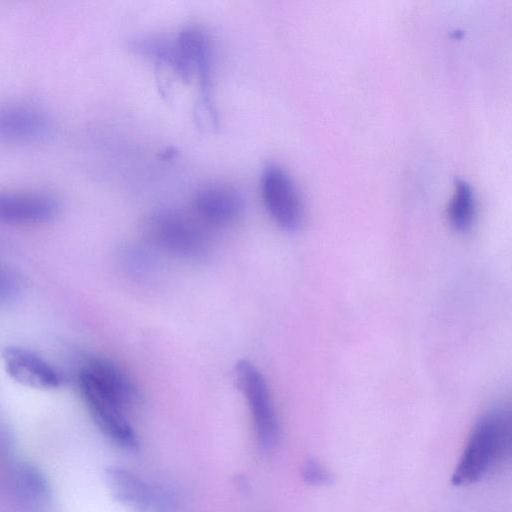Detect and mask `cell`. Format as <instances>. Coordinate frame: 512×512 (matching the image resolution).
<instances>
[{
  "mask_svg": "<svg viewBox=\"0 0 512 512\" xmlns=\"http://www.w3.org/2000/svg\"><path fill=\"white\" fill-rule=\"evenodd\" d=\"M511 453V417L507 409L495 407L474 423L451 476L456 487L478 483L499 470Z\"/></svg>",
  "mask_w": 512,
  "mask_h": 512,
  "instance_id": "6da1fadb",
  "label": "cell"
},
{
  "mask_svg": "<svg viewBox=\"0 0 512 512\" xmlns=\"http://www.w3.org/2000/svg\"><path fill=\"white\" fill-rule=\"evenodd\" d=\"M149 238L171 256L198 260L209 249L208 239L200 222L171 209L153 214L147 222Z\"/></svg>",
  "mask_w": 512,
  "mask_h": 512,
  "instance_id": "7a4b0ae2",
  "label": "cell"
},
{
  "mask_svg": "<svg viewBox=\"0 0 512 512\" xmlns=\"http://www.w3.org/2000/svg\"><path fill=\"white\" fill-rule=\"evenodd\" d=\"M235 372L238 386L248 403L259 447L269 451L278 440L279 424L266 379L244 359L236 364Z\"/></svg>",
  "mask_w": 512,
  "mask_h": 512,
  "instance_id": "3957f363",
  "label": "cell"
},
{
  "mask_svg": "<svg viewBox=\"0 0 512 512\" xmlns=\"http://www.w3.org/2000/svg\"><path fill=\"white\" fill-rule=\"evenodd\" d=\"M180 57L190 78L197 77L200 98L211 124H216L217 116L212 100L213 49L208 32L200 26L189 25L180 30L175 38Z\"/></svg>",
  "mask_w": 512,
  "mask_h": 512,
  "instance_id": "277c9868",
  "label": "cell"
},
{
  "mask_svg": "<svg viewBox=\"0 0 512 512\" xmlns=\"http://www.w3.org/2000/svg\"><path fill=\"white\" fill-rule=\"evenodd\" d=\"M260 190L267 212L280 227L293 231L301 225L302 201L285 169L276 164L267 165L261 175Z\"/></svg>",
  "mask_w": 512,
  "mask_h": 512,
  "instance_id": "5b68a950",
  "label": "cell"
},
{
  "mask_svg": "<svg viewBox=\"0 0 512 512\" xmlns=\"http://www.w3.org/2000/svg\"><path fill=\"white\" fill-rule=\"evenodd\" d=\"M81 395L99 428L124 449L138 448V438L124 413L125 408L113 397L78 377Z\"/></svg>",
  "mask_w": 512,
  "mask_h": 512,
  "instance_id": "8992f818",
  "label": "cell"
},
{
  "mask_svg": "<svg viewBox=\"0 0 512 512\" xmlns=\"http://www.w3.org/2000/svg\"><path fill=\"white\" fill-rule=\"evenodd\" d=\"M244 199L233 186L210 183L194 195L193 210L200 223L224 228L239 221L244 213Z\"/></svg>",
  "mask_w": 512,
  "mask_h": 512,
  "instance_id": "52a82bcc",
  "label": "cell"
},
{
  "mask_svg": "<svg viewBox=\"0 0 512 512\" xmlns=\"http://www.w3.org/2000/svg\"><path fill=\"white\" fill-rule=\"evenodd\" d=\"M6 373L17 383L35 389L51 390L61 385L59 372L44 358L21 347H7L2 352Z\"/></svg>",
  "mask_w": 512,
  "mask_h": 512,
  "instance_id": "ba28073f",
  "label": "cell"
},
{
  "mask_svg": "<svg viewBox=\"0 0 512 512\" xmlns=\"http://www.w3.org/2000/svg\"><path fill=\"white\" fill-rule=\"evenodd\" d=\"M96 387L113 396L125 409L140 401V393L132 379L109 359L91 356L81 365L78 372Z\"/></svg>",
  "mask_w": 512,
  "mask_h": 512,
  "instance_id": "9c48e42d",
  "label": "cell"
},
{
  "mask_svg": "<svg viewBox=\"0 0 512 512\" xmlns=\"http://www.w3.org/2000/svg\"><path fill=\"white\" fill-rule=\"evenodd\" d=\"M50 127L44 111L26 103L0 106V140L30 142L45 136Z\"/></svg>",
  "mask_w": 512,
  "mask_h": 512,
  "instance_id": "30bf717a",
  "label": "cell"
},
{
  "mask_svg": "<svg viewBox=\"0 0 512 512\" xmlns=\"http://www.w3.org/2000/svg\"><path fill=\"white\" fill-rule=\"evenodd\" d=\"M58 210L54 198L43 193H0V222L31 225L47 222Z\"/></svg>",
  "mask_w": 512,
  "mask_h": 512,
  "instance_id": "8fae6325",
  "label": "cell"
},
{
  "mask_svg": "<svg viewBox=\"0 0 512 512\" xmlns=\"http://www.w3.org/2000/svg\"><path fill=\"white\" fill-rule=\"evenodd\" d=\"M109 485L116 499L129 508L145 512L153 502V490L137 473L121 466L107 471Z\"/></svg>",
  "mask_w": 512,
  "mask_h": 512,
  "instance_id": "7c38bea8",
  "label": "cell"
},
{
  "mask_svg": "<svg viewBox=\"0 0 512 512\" xmlns=\"http://www.w3.org/2000/svg\"><path fill=\"white\" fill-rule=\"evenodd\" d=\"M133 52L141 55L155 64L168 66L181 79L189 80L190 75L184 65L175 39L170 41L163 38L145 37L133 40L130 43Z\"/></svg>",
  "mask_w": 512,
  "mask_h": 512,
  "instance_id": "4fadbf2b",
  "label": "cell"
},
{
  "mask_svg": "<svg viewBox=\"0 0 512 512\" xmlns=\"http://www.w3.org/2000/svg\"><path fill=\"white\" fill-rule=\"evenodd\" d=\"M476 203L473 190L463 179L455 181V191L448 207L451 226L458 232L468 231L475 220Z\"/></svg>",
  "mask_w": 512,
  "mask_h": 512,
  "instance_id": "5bb4252c",
  "label": "cell"
},
{
  "mask_svg": "<svg viewBox=\"0 0 512 512\" xmlns=\"http://www.w3.org/2000/svg\"><path fill=\"white\" fill-rule=\"evenodd\" d=\"M301 476L311 486H328L334 482L333 473L315 458H309L303 463Z\"/></svg>",
  "mask_w": 512,
  "mask_h": 512,
  "instance_id": "9a60e30c",
  "label": "cell"
},
{
  "mask_svg": "<svg viewBox=\"0 0 512 512\" xmlns=\"http://www.w3.org/2000/svg\"><path fill=\"white\" fill-rule=\"evenodd\" d=\"M19 291V284L14 275L0 268V303L15 298Z\"/></svg>",
  "mask_w": 512,
  "mask_h": 512,
  "instance_id": "2e32d148",
  "label": "cell"
}]
</instances>
